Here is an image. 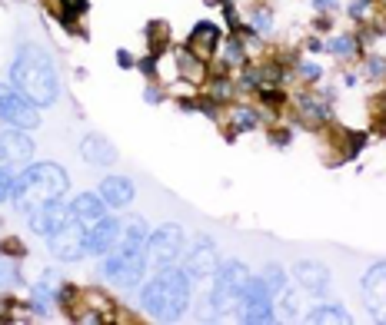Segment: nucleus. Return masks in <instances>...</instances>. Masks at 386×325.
I'll return each mask as SVG.
<instances>
[{"label":"nucleus","instance_id":"nucleus-9","mask_svg":"<svg viewBox=\"0 0 386 325\" xmlns=\"http://www.w3.org/2000/svg\"><path fill=\"white\" fill-rule=\"evenodd\" d=\"M243 322H273V292L263 279H250L240 296Z\"/></svg>","mask_w":386,"mask_h":325},{"label":"nucleus","instance_id":"nucleus-26","mask_svg":"<svg viewBox=\"0 0 386 325\" xmlns=\"http://www.w3.org/2000/svg\"><path fill=\"white\" fill-rule=\"evenodd\" d=\"M223 57H227V63H240V60H243V43H240V40H230Z\"/></svg>","mask_w":386,"mask_h":325},{"label":"nucleus","instance_id":"nucleus-3","mask_svg":"<svg viewBox=\"0 0 386 325\" xmlns=\"http://www.w3.org/2000/svg\"><path fill=\"white\" fill-rule=\"evenodd\" d=\"M190 276H187V269H177V266H167L160 269L150 282H144L140 289V306L144 312H150L154 319H167V322H174L187 312L190 306Z\"/></svg>","mask_w":386,"mask_h":325},{"label":"nucleus","instance_id":"nucleus-21","mask_svg":"<svg viewBox=\"0 0 386 325\" xmlns=\"http://www.w3.org/2000/svg\"><path fill=\"white\" fill-rule=\"evenodd\" d=\"M307 322H350V316L340 306H313Z\"/></svg>","mask_w":386,"mask_h":325},{"label":"nucleus","instance_id":"nucleus-1","mask_svg":"<svg viewBox=\"0 0 386 325\" xmlns=\"http://www.w3.org/2000/svg\"><path fill=\"white\" fill-rule=\"evenodd\" d=\"M10 83L17 86L20 93L34 100L40 110H50L60 96V77L54 60L47 57V50L34 47V43H24L17 50V57L10 63Z\"/></svg>","mask_w":386,"mask_h":325},{"label":"nucleus","instance_id":"nucleus-8","mask_svg":"<svg viewBox=\"0 0 386 325\" xmlns=\"http://www.w3.org/2000/svg\"><path fill=\"white\" fill-rule=\"evenodd\" d=\"M84 239H87V226L70 216V220L64 222L57 232H50V236H47L50 256L60 259V262H77V259L87 256V246H84Z\"/></svg>","mask_w":386,"mask_h":325},{"label":"nucleus","instance_id":"nucleus-18","mask_svg":"<svg viewBox=\"0 0 386 325\" xmlns=\"http://www.w3.org/2000/svg\"><path fill=\"white\" fill-rule=\"evenodd\" d=\"M80 156H84L90 166H110V162L117 160V150L110 140H104V136H96V133H87L80 140Z\"/></svg>","mask_w":386,"mask_h":325},{"label":"nucleus","instance_id":"nucleus-16","mask_svg":"<svg viewBox=\"0 0 386 325\" xmlns=\"http://www.w3.org/2000/svg\"><path fill=\"white\" fill-rule=\"evenodd\" d=\"M70 216L84 226H94L96 220H104L107 216V202L100 200V192H80L70 200Z\"/></svg>","mask_w":386,"mask_h":325},{"label":"nucleus","instance_id":"nucleus-12","mask_svg":"<svg viewBox=\"0 0 386 325\" xmlns=\"http://www.w3.org/2000/svg\"><path fill=\"white\" fill-rule=\"evenodd\" d=\"M220 269V252L210 239H200L187 256V276L190 279H213Z\"/></svg>","mask_w":386,"mask_h":325},{"label":"nucleus","instance_id":"nucleus-15","mask_svg":"<svg viewBox=\"0 0 386 325\" xmlns=\"http://www.w3.org/2000/svg\"><path fill=\"white\" fill-rule=\"evenodd\" d=\"M96 192H100V200L107 202V210H124V206H130L137 196L134 182L127 180V176H107Z\"/></svg>","mask_w":386,"mask_h":325},{"label":"nucleus","instance_id":"nucleus-25","mask_svg":"<svg viewBox=\"0 0 386 325\" xmlns=\"http://www.w3.org/2000/svg\"><path fill=\"white\" fill-rule=\"evenodd\" d=\"M327 50H333L337 57H350V53H357V40L353 37H337V40H330Z\"/></svg>","mask_w":386,"mask_h":325},{"label":"nucleus","instance_id":"nucleus-14","mask_svg":"<svg viewBox=\"0 0 386 325\" xmlns=\"http://www.w3.org/2000/svg\"><path fill=\"white\" fill-rule=\"evenodd\" d=\"M67 220H70V202H64V200L50 202V206H44V210H37V212H30L27 216L30 229L37 232V236H50V232H57Z\"/></svg>","mask_w":386,"mask_h":325},{"label":"nucleus","instance_id":"nucleus-6","mask_svg":"<svg viewBox=\"0 0 386 325\" xmlns=\"http://www.w3.org/2000/svg\"><path fill=\"white\" fill-rule=\"evenodd\" d=\"M247 282H250V272H247L243 262H223L217 269V276H213V296H210L213 309L227 312V309L240 306V296H243V289H247Z\"/></svg>","mask_w":386,"mask_h":325},{"label":"nucleus","instance_id":"nucleus-2","mask_svg":"<svg viewBox=\"0 0 386 325\" xmlns=\"http://www.w3.org/2000/svg\"><path fill=\"white\" fill-rule=\"evenodd\" d=\"M70 192V176L57 162H34L17 176V192H14V206L24 216L44 210L50 202L64 200Z\"/></svg>","mask_w":386,"mask_h":325},{"label":"nucleus","instance_id":"nucleus-11","mask_svg":"<svg viewBox=\"0 0 386 325\" xmlns=\"http://www.w3.org/2000/svg\"><path fill=\"white\" fill-rule=\"evenodd\" d=\"M363 306L370 316L386 319V262L373 266L363 276Z\"/></svg>","mask_w":386,"mask_h":325},{"label":"nucleus","instance_id":"nucleus-17","mask_svg":"<svg viewBox=\"0 0 386 325\" xmlns=\"http://www.w3.org/2000/svg\"><path fill=\"white\" fill-rule=\"evenodd\" d=\"M217 50H220V27L210 20L197 24L190 33V53H197L200 60H210Z\"/></svg>","mask_w":386,"mask_h":325},{"label":"nucleus","instance_id":"nucleus-24","mask_svg":"<svg viewBox=\"0 0 386 325\" xmlns=\"http://www.w3.org/2000/svg\"><path fill=\"white\" fill-rule=\"evenodd\" d=\"M257 126V113L250 106H233V130H250Z\"/></svg>","mask_w":386,"mask_h":325},{"label":"nucleus","instance_id":"nucleus-10","mask_svg":"<svg viewBox=\"0 0 386 325\" xmlns=\"http://www.w3.org/2000/svg\"><path fill=\"white\" fill-rule=\"evenodd\" d=\"M120 232H124V226H120L110 212H107L104 220H96L94 226H87V239H84L87 256H107V252L120 242Z\"/></svg>","mask_w":386,"mask_h":325},{"label":"nucleus","instance_id":"nucleus-29","mask_svg":"<svg viewBox=\"0 0 386 325\" xmlns=\"http://www.w3.org/2000/svg\"><path fill=\"white\" fill-rule=\"evenodd\" d=\"M300 73H307V80H320V67L313 63H300Z\"/></svg>","mask_w":386,"mask_h":325},{"label":"nucleus","instance_id":"nucleus-28","mask_svg":"<svg viewBox=\"0 0 386 325\" xmlns=\"http://www.w3.org/2000/svg\"><path fill=\"white\" fill-rule=\"evenodd\" d=\"M370 4H373V0H357V4H350V17H363L370 10Z\"/></svg>","mask_w":386,"mask_h":325},{"label":"nucleus","instance_id":"nucleus-13","mask_svg":"<svg viewBox=\"0 0 386 325\" xmlns=\"http://www.w3.org/2000/svg\"><path fill=\"white\" fill-rule=\"evenodd\" d=\"M34 160V140L27 130H0V162H30Z\"/></svg>","mask_w":386,"mask_h":325},{"label":"nucleus","instance_id":"nucleus-5","mask_svg":"<svg viewBox=\"0 0 386 325\" xmlns=\"http://www.w3.org/2000/svg\"><path fill=\"white\" fill-rule=\"evenodd\" d=\"M184 246H187L184 229H180L177 222H164V226L154 229L150 239H147V259H150V266H157V269L177 266L180 256H184Z\"/></svg>","mask_w":386,"mask_h":325},{"label":"nucleus","instance_id":"nucleus-30","mask_svg":"<svg viewBox=\"0 0 386 325\" xmlns=\"http://www.w3.org/2000/svg\"><path fill=\"white\" fill-rule=\"evenodd\" d=\"M313 7L317 10H333L337 7V0H313Z\"/></svg>","mask_w":386,"mask_h":325},{"label":"nucleus","instance_id":"nucleus-27","mask_svg":"<svg viewBox=\"0 0 386 325\" xmlns=\"http://www.w3.org/2000/svg\"><path fill=\"white\" fill-rule=\"evenodd\" d=\"M60 4H64V17H67V20H74L80 10L87 7V0H60Z\"/></svg>","mask_w":386,"mask_h":325},{"label":"nucleus","instance_id":"nucleus-22","mask_svg":"<svg viewBox=\"0 0 386 325\" xmlns=\"http://www.w3.org/2000/svg\"><path fill=\"white\" fill-rule=\"evenodd\" d=\"M263 282L270 286L273 296H280V292H287V272H283L280 266H267V272H263Z\"/></svg>","mask_w":386,"mask_h":325},{"label":"nucleus","instance_id":"nucleus-20","mask_svg":"<svg viewBox=\"0 0 386 325\" xmlns=\"http://www.w3.org/2000/svg\"><path fill=\"white\" fill-rule=\"evenodd\" d=\"M147 239H150V229H147L144 220H130L120 232V242L117 249H130V252H144L147 249Z\"/></svg>","mask_w":386,"mask_h":325},{"label":"nucleus","instance_id":"nucleus-7","mask_svg":"<svg viewBox=\"0 0 386 325\" xmlns=\"http://www.w3.org/2000/svg\"><path fill=\"white\" fill-rule=\"evenodd\" d=\"M0 120L17 130H37L40 126V106L20 93L14 83H0Z\"/></svg>","mask_w":386,"mask_h":325},{"label":"nucleus","instance_id":"nucleus-23","mask_svg":"<svg viewBox=\"0 0 386 325\" xmlns=\"http://www.w3.org/2000/svg\"><path fill=\"white\" fill-rule=\"evenodd\" d=\"M17 192V176L10 172V166H0V202H14Z\"/></svg>","mask_w":386,"mask_h":325},{"label":"nucleus","instance_id":"nucleus-19","mask_svg":"<svg viewBox=\"0 0 386 325\" xmlns=\"http://www.w3.org/2000/svg\"><path fill=\"white\" fill-rule=\"evenodd\" d=\"M293 276L300 279V286L307 289V292H313V296H323L330 289V272L327 266H320V262H297V269H293Z\"/></svg>","mask_w":386,"mask_h":325},{"label":"nucleus","instance_id":"nucleus-4","mask_svg":"<svg viewBox=\"0 0 386 325\" xmlns=\"http://www.w3.org/2000/svg\"><path fill=\"white\" fill-rule=\"evenodd\" d=\"M147 269H150V259H147V249L144 252H130V249H110L104 256V276L120 289H137L144 286L147 279Z\"/></svg>","mask_w":386,"mask_h":325}]
</instances>
